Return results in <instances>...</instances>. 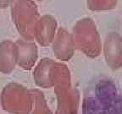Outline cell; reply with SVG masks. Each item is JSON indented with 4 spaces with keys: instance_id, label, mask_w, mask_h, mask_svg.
Instances as JSON below:
<instances>
[{
    "instance_id": "obj_1",
    "label": "cell",
    "mask_w": 122,
    "mask_h": 114,
    "mask_svg": "<svg viewBox=\"0 0 122 114\" xmlns=\"http://www.w3.org/2000/svg\"><path fill=\"white\" fill-rule=\"evenodd\" d=\"M51 80L57 98L55 114H78L80 93L71 86L68 67L65 63L55 62L52 68Z\"/></svg>"
},
{
    "instance_id": "obj_2",
    "label": "cell",
    "mask_w": 122,
    "mask_h": 114,
    "mask_svg": "<svg viewBox=\"0 0 122 114\" xmlns=\"http://www.w3.org/2000/svg\"><path fill=\"white\" fill-rule=\"evenodd\" d=\"M73 38L76 48L86 56L95 58L102 51V41L96 24L91 18L79 19L73 27Z\"/></svg>"
},
{
    "instance_id": "obj_3",
    "label": "cell",
    "mask_w": 122,
    "mask_h": 114,
    "mask_svg": "<svg viewBox=\"0 0 122 114\" xmlns=\"http://www.w3.org/2000/svg\"><path fill=\"white\" fill-rule=\"evenodd\" d=\"M10 7L18 32L25 40H34L35 26L40 17L36 3L33 0H15Z\"/></svg>"
},
{
    "instance_id": "obj_4",
    "label": "cell",
    "mask_w": 122,
    "mask_h": 114,
    "mask_svg": "<svg viewBox=\"0 0 122 114\" xmlns=\"http://www.w3.org/2000/svg\"><path fill=\"white\" fill-rule=\"evenodd\" d=\"M2 108L10 114H30L32 101L29 90L18 83H9L0 95Z\"/></svg>"
},
{
    "instance_id": "obj_5",
    "label": "cell",
    "mask_w": 122,
    "mask_h": 114,
    "mask_svg": "<svg viewBox=\"0 0 122 114\" xmlns=\"http://www.w3.org/2000/svg\"><path fill=\"white\" fill-rule=\"evenodd\" d=\"M103 50L108 66L112 70L120 69L122 67V36L115 31L108 34Z\"/></svg>"
},
{
    "instance_id": "obj_6",
    "label": "cell",
    "mask_w": 122,
    "mask_h": 114,
    "mask_svg": "<svg viewBox=\"0 0 122 114\" xmlns=\"http://www.w3.org/2000/svg\"><path fill=\"white\" fill-rule=\"evenodd\" d=\"M52 49L55 57L60 61H69L73 57L76 50L72 33L60 27L52 42Z\"/></svg>"
},
{
    "instance_id": "obj_7",
    "label": "cell",
    "mask_w": 122,
    "mask_h": 114,
    "mask_svg": "<svg viewBox=\"0 0 122 114\" xmlns=\"http://www.w3.org/2000/svg\"><path fill=\"white\" fill-rule=\"evenodd\" d=\"M57 21L49 14L39 17L35 26L34 39L41 47H48L52 44L57 32Z\"/></svg>"
},
{
    "instance_id": "obj_8",
    "label": "cell",
    "mask_w": 122,
    "mask_h": 114,
    "mask_svg": "<svg viewBox=\"0 0 122 114\" xmlns=\"http://www.w3.org/2000/svg\"><path fill=\"white\" fill-rule=\"evenodd\" d=\"M17 46V64L25 70H30L34 67L38 57L36 44L30 41L19 40L15 42Z\"/></svg>"
},
{
    "instance_id": "obj_9",
    "label": "cell",
    "mask_w": 122,
    "mask_h": 114,
    "mask_svg": "<svg viewBox=\"0 0 122 114\" xmlns=\"http://www.w3.org/2000/svg\"><path fill=\"white\" fill-rule=\"evenodd\" d=\"M17 46L10 40L0 42V72L10 74L17 64Z\"/></svg>"
},
{
    "instance_id": "obj_10",
    "label": "cell",
    "mask_w": 122,
    "mask_h": 114,
    "mask_svg": "<svg viewBox=\"0 0 122 114\" xmlns=\"http://www.w3.org/2000/svg\"><path fill=\"white\" fill-rule=\"evenodd\" d=\"M54 61L48 57H44L39 61L33 72V79L38 87L49 89L53 87L51 80L52 68Z\"/></svg>"
},
{
    "instance_id": "obj_11",
    "label": "cell",
    "mask_w": 122,
    "mask_h": 114,
    "mask_svg": "<svg viewBox=\"0 0 122 114\" xmlns=\"http://www.w3.org/2000/svg\"><path fill=\"white\" fill-rule=\"evenodd\" d=\"M29 92L32 101V106L30 114H53L47 104L43 93L40 90L30 89Z\"/></svg>"
},
{
    "instance_id": "obj_12",
    "label": "cell",
    "mask_w": 122,
    "mask_h": 114,
    "mask_svg": "<svg viewBox=\"0 0 122 114\" xmlns=\"http://www.w3.org/2000/svg\"><path fill=\"white\" fill-rule=\"evenodd\" d=\"M118 0H86L87 8L91 11H107L116 7Z\"/></svg>"
},
{
    "instance_id": "obj_13",
    "label": "cell",
    "mask_w": 122,
    "mask_h": 114,
    "mask_svg": "<svg viewBox=\"0 0 122 114\" xmlns=\"http://www.w3.org/2000/svg\"><path fill=\"white\" fill-rule=\"evenodd\" d=\"M15 0H0V9H6L11 6Z\"/></svg>"
},
{
    "instance_id": "obj_14",
    "label": "cell",
    "mask_w": 122,
    "mask_h": 114,
    "mask_svg": "<svg viewBox=\"0 0 122 114\" xmlns=\"http://www.w3.org/2000/svg\"><path fill=\"white\" fill-rule=\"evenodd\" d=\"M38 1H43V0H38Z\"/></svg>"
}]
</instances>
